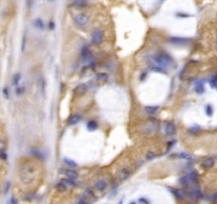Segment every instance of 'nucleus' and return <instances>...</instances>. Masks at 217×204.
<instances>
[{
    "label": "nucleus",
    "mask_w": 217,
    "mask_h": 204,
    "mask_svg": "<svg viewBox=\"0 0 217 204\" xmlns=\"http://www.w3.org/2000/svg\"><path fill=\"white\" fill-rule=\"evenodd\" d=\"M212 201H213L214 203H217V193L212 195Z\"/></svg>",
    "instance_id": "nucleus-36"
},
{
    "label": "nucleus",
    "mask_w": 217,
    "mask_h": 204,
    "mask_svg": "<svg viewBox=\"0 0 217 204\" xmlns=\"http://www.w3.org/2000/svg\"><path fill=\"white\" fill-rule=\"evenodd\" d=\"M172 157H178V158H183V159H193V156L192 155H190L189 153H179V154H176V155H172Z\"/></svg>",
    "instance_id": "nucleus-19"
},
{
    "label": "nucleus",
    "mask_w": 217,
    "mask_h": 204,
    "mask_svg": "<svg viewBox=\"0 0 217 204\" xmlns=\"http://www.w3.org/2000/svg\"><path fill=\"white\" fill-rule=\"evenodd\" d=\"M131 173H133V171L130 168H123L118 172V179L121 180V181H125L131 176Z\"/></svg>",
    "instance_id": "nucleus-6"
},
{
    "label": "nucleus",
    "mask_w": 217,
    "mask_h": 204,
    "mask_svg": "<svg viewBox=\"0 0 217 204\" xmlns=\"http://www.w3.org/2000/svg\"><path fill=\"white\" fill-rule=\"evenodd\" d=\"M73 1H76V0H73Z\"/></svg>",
    "instance_id": "nucleus-43"
},
{
    "label": "nucleus",
    "mask_w": 217,
    "mask_h": 204,
    "mask_svg": "<svg viewBox=\"0 0 217 204\" xmlns=\"http://www.w3.org/2000/svg\"><path fill=\"white\" fill-rule=\"evenodd\" d=\"M214 80H215V81H217V74L215 76V78H214Z\"/></svg>",
    "instance_id": "nucleus-41"
},
{
    "label": "nucleus",
    "mask_w": 217,
    "mask_h": 204,
    "mask_svg": "<svg viewBox=\"0 0 217 204\" xmlns=\"http://www.w3.org/2000/svg\"><path fill=\"white\" fill-rule=\"evenodd\" d=\"M82 57H83V59H85L86 61L92 60V55H91L90 50H89V48H88L87 46L84 47V48L82 49Z\"/></svg>",
    "instance_id": "nucleus-12"
},
{
    "label": "nucleus",
    "mask_w": 217,
    "mask_h": 204,
    "mask_svg": "<svg viewBox=\"0 0 217 204\" xmlns=\"http://www.w3.org/2000/svg\"><path fill=\"white\" fill-rule=\"evenodd\" d=\"M180 183L184 186H188L189 185V176H182L180 179Z\"/></svg>",
    "instance_id": "nucleus-29"
},
{
    "label": "nucleus",
    "mask_w": 217,
    "mask_h": 204,
    "mask_svg": "<svg viewBox=\"0 0 217 204\" xmlns=\"http://www.w3.org/2000/svg\"><path fill=\"white\" fill-rule=\"evenodd\" d=\"M15 93H16V96H22L25 93V86L22 84H19L18 86H16Z\"/></svg>",
    "instance_id": "nucleus-22"
},
{
    "label": "nucleus",
    "mask_w": 217,
    "mask_h": 204,
    "mask_svg": "<svg viewBox=\"0 0 217 204\" xmlns=\"http://www.w3.org/2000/svg\"><path fill=\"white\" fill-rule=\"evenodd\" d=\"M81 120V116L78 114H74L72 116H70V118L68 119V124L70 126H73V124H76L78 121Z\"/></svg>",
    "instance_id": "nucleus-13"
},
{
    "label": "nucleus",
    "mask_w": 217,
    "mask_h": 204,
    "mask_svg": "<svg viewBox=\"0 0 217 204\" xmlns=\"http://www.w3.org/2000/svg\"><path fill=\"white\" fill-rule=\"evenodd\" d=\"M94 187L98 190H104L107 187V182L104 179H100L98 181H96L94 184Z\"/></svg>",
    "instance_id": "nucleus-11"
},
{
    "label": "nucleus",
    "mask_w": 217,
    "mask_h": 204,
    "mask_svg": "<svg viewBox=\"0 0 217 204\" xmlns=\"http://www.w3.org/2000/svg\"><path fill=\"white\" fill-rule=\"evenodd\" d=\"M88 91V87L86 84H80L74 88V94L76 96H84Z\"/></svg>",
    "instance_id": "nucleus-8"
},
{
    "label": "nucleus",
    "mask_w": 217,
    "mask_h": 204,
    "mask_svg": "<svg viewBox=\"0 0 217 204\" xmlns=\"http://www.w3.org/2000/svg\"><path fill=\"white\" fill-rule=\"evenodd\" d=\"M159 109H160L159 106H145V107H144L145 112L148 113V114H151V115H153V114H156V113L159 111Z\"/></svg>",
    "instance_id": "nucleus-18"
},
{
    "label": "nucleus",
    "mask_w": 217,
    "mask_h": 204,
    "mask_svg": "<svg viewBox=\"0 0 217 204\" xmlns=\"http://www.w3.org/2000/svg\"><path fill=\"white\" fill-rule=\"evenodd\" d=\"M154 62L158 66L162 67V68H166V67L171 66L173 63L171 56L167 55L166 53H159V54L154 55Z\"/></svg>",
    "instance_id": "nucleus-2"
},
{
    "label": "nucleus",
    "mask_w": 217,
    "mask_h": 204,
    "mask_svg": "<svg viewBox=\"0 0 217 204\" xmlns=\"http://www.w3.org/2000/svg\"><path fill=\"white\" fill-rule=\"evenodd\" d=\"M87 4V1L86 0H76V1H74V5L77 7H85Z\"/></svg>",
    "instance_id": "nucleus-26"
},
{
    "label": "nucleus",
    "mask_w": 217,
    "mask_h": 204,
    "mask_svg": "<svg viewBox=\"0 0 217 204\" xmlns=\"http://www.w3.org/2000/svg\"><path fill=\"white\" fill-rule=\"evenodd\" d=\"M54 26H55L54 25V22H53V21H50L49 22V29L50 30H53V29H54Z\"/></svg>",
    "instance_id": "nucleus-39"
},
{
    "label": "nucleus",
    "mask_w": 217,
    "mask_h": 204,
    "mask_svg": "<svg viewBox=\"0 0 217 204\" xmlns=\"http://www.w3.org/2000/svg\"><path fill=\"white\" fill-rule=\"evenodd\" d=\"M195 91H196L197 94H203L204 93V86H203V83L202 82H198V83H196V85H195Z\"/></svg>",
    "instance_id": "nucleus-20"
},
{
    "label": "nucleus",
    "mask_w": 217,
    "mask_h": 204,
    "mask_svg": "<svg viewBox=\"0 0 217 204\" xmlns=\"http://www.w3.org/2000/svg\"><path fill=\"white\" fill-rule=\"evenodd\" d=\"M76 204H88V201L85 200V199H81V200L78 201Z\"/></svg>",
    "instance_id": "nucleus-37"
},
{
    "label": "nucleus",
    "mask_w": 217,
    "mask_h": 204,
    "mask_svg": "<svg viewBox=\"0 0 217 204\" xmlns=\"http://www.w3.org/2000/svg\"><path fill=\"white\" fill-rule=\"evenodd\" d=\"M39 87H40V92H42V95L44 97H46V80L45 78H40L39 79Z\"/></svg>",
    "instance_id": "nucleus-16"
},
{
    "label": "nucleus",
    "mask_w": 217,
    "mask_h": 204,
    "mask_svg": "<svg viewBox=\"0 0 217 204\" xmlns=\"http://www.w3.org/2000/svg\"><path fill=\"white\" fill-rule=\"evenodd\" d=\"M65 173V176L68 178V179H71V180H75L78 178V173L75 171V170H71V169H67L64 171Z\"/></svg>",
    "instance_id": "nucleus-10"
},
{
    "label": "nucleus",
    "mask_w": 217,
    "mask_h": 204,
    "mask_svg": "<svg viewBox=\"0 0 217 204\" xmlns=\"http://www.w3.org/2000/svg\"><path fill=\"white\" fill-rule=\"evenodd\" d=\"M64 162H65V164L68 166H70V167H72V168H74V167H76L77 164L74 161H72V159H69V158H65L64 159Z\"/></svg>",
    "instance_id": "nucleus-27"
},
{
    "label": "nucleus",
    "mask_w": 217,
    "mask_h": 204,
    "mask_svg": "<svg viewBox=\"0 0 217 204\" xmlns=\"http://www.w3.org/2000/svg\"><path fill=\"white\" fill-rule=\"evenodd\" d=\"M91 41L94 45H100L103 42V32L100 29H95L94 31L92 32V35H91Z\"/></svg>",
    "instance_id": "nucleus-4"
},
{
    "label": "nucleus",
    "mask_w": 217,
    "mask_h": 204,
    "mask_svg": "<svg viewBox=\"0 0 217 204\" xmlns=\"http://www.w3.org/2000/svg\"><path fill=\"white\" fill-rule=\"evenodd\" d=\"M189 179H191V181H193V182H198V174L193 171V172L190 173Z\"/></svg>",
    "instance_id": "nucleus-28"
},
{
    "label": "nucleus",
    "mask_w": 217,
    "mask_h": 204,
    "mask_svg": "<svg viewBox=\"0 0 217 204\" xmlns=\"http://www.w3.org/2000/svg\"><path fill=\"white\" fill-rule=\"evenodd\" d=\"M194 196L196 198H201L202 195H201V193H200L199 190H195V191H194Z\"/></svg>",
    "instance_id": "nucleus-34"
},
{
    "label": "nucleus",
    "mask_w": 217,
    "mask_h": 204,
    "mask_svg": "<svg viewBox=\"0 0 217 204\" xmlns=\"http://www.w3.org/2000/svg\"><path fill=\"white\" fill-rule=\"evenodd\" d=\"M206 113H207L208 116H212V115H213V107L211 105H207V107H206Z\"/></svg>",
    "instance_id": "nucleus-30"
},
{
    "label": "nucleus",
    "mask_w": 217,
    "mask_h": 204,
    "mask_svg": "<svg viewBox=\"0 0 217 204\" xmlns=\"http://www.w3.org/2000/svg\"><path fill=\"white\" fill-rule=\"evenodd\" d=\"M20 81H21V74H16L14 76V78H13V85L16 87V86H18V85L20 84Z\"/></svg>",
    "instance_id": "nucleus-23"
},
{
    "label": "nucleus",
    "mask_w": 217,
    "mask_h": 204,
    "mask_svg": "<svg viewBox=\"0 0 217 204\" xmlns=\"http://www.w3.org/2000/svg\"><path fill=\"white\" fill-rule=\"evenodd\" d=\"M95 79H96L98 82L104 83V82H106L108 80V74H105V72H98V74L95 76Z\"/></svg>",
    "instance_id": "nucleus-14"
},
{
    "label": "nucleus",
    "mask_w": 217,
    "mask_h": 204,
    "mask_svg": "<svg viewBox=\"0 0 217 204\" xmlns=\"http://www.w3.org/2000/svg\"><path fill=\"white\" fill-rule=\"evenodd\" d=\"M48 1H49V2H53V1H54V0H48Z\"/></svg>",
    "instance_id": "nucleus-42"
},
{
    "label": "nucleus",
    "mask_w": 217,
    "mask_h": 204,
    "mask_svg": "<svg viewBox=\"0 0 217 204\" xmlns=\"http://www.w3.org/2000/svg\"><path fill=\"white\" fill-rule=\"evenodd\" d=\"M156 156H157V154L154 151H148L146 153V155H145V158H146L147 161H153L154 158H156Z\"/></svg>",
    "instance_id": "nucleus-25"
},
{
    "label": "nucleus",
    "mask_w": 217,
    "mask_h": 204,
    "mask_svg": "<svg viewBox=\"0 0 217 204\" xmlns=\"http://www.w3.org/2000/svg\"><path fill=\"white\" fill-rule=\"evenodd\" d=\"M190 132H193L194 134H196V133H198L199 132V129H197V127H196V129H190Z\"/></svg>",
    "instance_id": "nucleus-38"
},
{
    "label": "nucleus",
    "mask_w": 217,
    "mask_h": 204,
    "mask_svg": "<svg viewBox=\"0 0 217 204\" xmlns=\"http://www.w3.org/2000/svg\"><path fill=\"white\" fill-rule=\"evenodd\" d=\"M96 128H98V123H96L95 120H90V121H88V123H87L88 131H94V130H96Z\"/></svg>",
    "instance_id": "nucleus-21"
},
{
    "label": "nucleus",
    "mask_w": 217,
    "mask_h": 204,
    "mask_svg": "<svg viewBox=\"0 0 217 204\" xmlns=\"http://www.w3.org/2000/svg\"><path fill=\"white\" fill-rule=\"evenodd\" d=\"M19 176H20V181L25 185L33 183L34 178H35V168H34V166L32 164H25L21 167Z\"/></svg>",
    "instance_id": "nucleus-1"
},
{
    "label": "nucleus",
    "mask_w": 217,
    "mask_h": 204,
    "mask_svg": "<svg viewBox=\"0 0 217 204\" xmlns=\"http://www.w3.org/2000/svg\"><path fill=\"white\" fill-rule=\"evenodd\" d=\"M33 24H34V26H35L37 29H39V30L45 29V24H44L42 19H40V18H36L35 20L33 21Z\"/></svg>",
    "instance_id": "nucleus-17"
},
{
    "label": "nucleus",
    "mask_w": 217,
    "mask_h": 204,
    "mask_svg": "<svg viewBox=\"0 0 217 204\" xmlns=\"http://www.w3.org/2000/svg\"><path fill=\"white\" fill-rule=\"evenodd\" d=\"M73 19H74V22H75L77 26H80V27H85V26H87L88 22H89V17H88V15L84 14V13L75 14L73 16Z\"/></svg>",
    "instance_id": "nucleus-3"
},
{
    "label": "nucleus",
    "mask_w": 217,
    "mask_h": 204,
    "mask_svg": "<svg viewBox=\"0 0 217 204\" xmlns=\"http://www.w3.org/2000/svg\"><path fill=\"white\" fill-rule=\"evenodd\" d=\"M0 154H1V158H2V159H5V158H7V154H5L3 148L1 149V153H0Z\"/></svg>",
    "instance_id": "nucleus-35"
},
{
    "label": "nucleus",
    "mask_w": 217,
    "mask_h": 204,
    "mask_svg": "<svg viewBox=\"0 0 217 204\" xmlns=\"http://www.w3.org/2000/svg\"><path fill=\"white\" fill-rule=\"evenodd\" d=\"M214 164H215V159H214V157H211V156L210 157L204 158L203 162H202V166L207 169L212 168V167L214 166Z\"/></svg>",
    "instance_id": "nucleus-9"
},
{
    "label": "nucleus",
    "mask_w": 217,
    "mask_h": 204,
    "mask_svg": "<svg viewBox=\"0 0 217 204\" xmlns=\"http://www.w3.org/2000/svg\"><path fill=\"white\" fill-rule=\"evenodd\" d=\"M32 152H33V153H32L33 155H35V156H37V157H39V158H44V155H42V152L38 151V150H33Z\"/></svg>",
    "instance_id": "nucleus-31"
},
{
    "label": "nucleus",
    "mask_w": 217,
    "mask_h": 204,
    "mask_svg": "<svg viewBox=\"0 0 217 204\" xmlns=\"http://www.w3.org/2000/svg\"><path fill=\"white\" fill-rule=\"evenodd\" d=\"M60 183L63 184L64 186L66 187H73L75 186V183H74V180H71V179H63L62 181H60Z\"/></svg>",
    "instance_id": "nucleus-15"
},
{
    "label": "nucleus",
    "mask_w": 217,
    "mask_h": 204,
    "mask_svg": "<svg viewBox=\"0 0 217 204\" xmlns=\"http://www.w3.org/2000/svg\"><path fill=\"white\" fill-rule=\"evenodd\" d=\"M171 191H172L173 194L175 195L176 197L179 198V199H182V198L184 197V193H183V191H181V190H179V189H171Z\"/></svg>",
    "instance_id": "nucleus-24"
},
{
    "label": "nucleus",
    "mask_w": 217,
    "mask_h": 204,
    "mask_svg": "<svg viewBox=\"0 0 217 204\" xmlns=\"http://www.w3.org/2000/svg\"><path fill=\"white\" fill-rule=\"evenodd\" d=\"M176 130H177V128H176V124L172 121H169V122H166L165 124V128H164V131H165V134L168 135V136H172L174 134L176 133Z\"/></svg>",
    "instance_id": "nucleus-7"
},
{
    "label": "nucleus",
    "mask_w": 217,
    "mask_h": 204,
    "mask_svg": "<svg viewBox=\"0 0 217 204\" xmlns=\"http://www.w3.org/2000/svg\"><path fill=\"white\" fill-rule=\"evenodd\" d=\"M11 203L12 204H17V202H15V198L14 197L11 198Z\"/></svg>",
    "instance_id": "nucleus-40"
},
{
    "label": "nucleus",
    "mask_w": 217,
    "mask_h": 204,
    "mask_svg": "<svg viewBox=\"0 0 217 204\" xmlns=\"http://www.w3.org/2000/svg\"><path fill=\"white\" fill-rule=\"evenodd\" d=\"M139 202H141V203H143V204H149V201L144 199V198H140V199H139Z\"/></svg>",
    "instance_id": "nucleus-33"
},
{
    "label": "nucleus",
    "mask_w": 217,
    "mask_h": 204,
    "mask_svg": "<svg viewBox=\"0 0 217 204\" xmlns=\"http://www.w3.org/2000/svg\"><path fill=\"white\" fill-rule=\"evenodd\" d=\"M168 42L173 44V45H186L191 42L190 39H184V37H177V36H172L168 39Z\"/></svg>",
    "instance_id": "nucleus-5"
},
{
    "label": "nucleus",
    "mask_w": 217,
    "mask_h": 204,
    "mask_svg": "<svg viewBox=\"0 0 217 204\" xmlns=\"http://www.w3.org/2000/svg\"><path fill=\"white\" fill-rule=\"evenodd\" d=\"M3 96L5 99H9L10 98V91H9V88L7 87H4L3 88Z\"/></svg>",
    "instance_id": "nucleus-32"
}]
</instances>
